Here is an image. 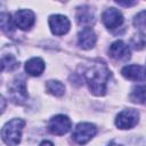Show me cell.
<instances>
[{"label": "cell", "instance_id": "cell-1", "mask_svg": "<svg viewBox=\"0 0 146 146\" xmlns=\"http://www.w3.org/2000/svg\"><path fill=\"white\" fill-rule=\"evenodd\" d=\"M82 78L95 96H104L106 94V86L111 78V72L104 63L94 62L89 64L88 67L83 68Z\"/></svg>", "mask_w": 146, "mask_h": 146}, {"label": "cell", "instance_id": "cell-2", "mask_svg": "<svg viewBox=\"0 0 146 146\" xmlns=\"http://www.w3.org/2000/svg\"><path fill=\"white\" fill-rule=\"evenodd\" d=\"M24 125L25 121L22 119H13L8 121L1 130V138L3 143L8 146L18 145L22 138V130Z\"/></svg>", "mask_w": 146, "mask_h": 146}, {"label": "cell", "instance_id": "cell-3", "mask_svg": "<svg viewBox=\"0 0 146 146\" xmlns=\"http://www.w3.org/2000/svg\"><path fill=\"white\" fill-rule=\"evenodd\" d=\"M96 132L97 128L95 124L89 122H80L73 130L72 139L79 145H84L96 135Z\"/></svg>", "mask_w": 146, "mask_h": 146}, {"label": "cell", "instance_id": "cell-4", "mask_svg": "<svg viewBox=\"0 0 146 146\" xmlns=\"http://www.w3.org/2000/svg\"><path fill=\"white\" fill-rule=\"evenodd\" d=\"M9 97L11 102L16 105H23L27 100L29 95L24 80L16 79L13 81V83L9 87Z\"/></svg>", "mask_w": 146, "mask_h": 146}, {"label": "cell", "instance_id": "cell-5", "mask_svg": "<svg viewBox=\"0 0 146 146\" xmlns=\"http://www.w3.org/2000/svg\"><path fill=\"white\" fill-rule=\"evenodd\" d=\"M139 121V113L133 108H127L121 111L115 119V125L119 129L133 128Z\"/></svg>", "mask_w": 146, "mask_h": 146}, {"label": "cell", "instance_id": "cell-6", "mask_svg": "<svg viewBox=\"0 0 146 146\" xmlns=\"http://www.w3.org/2000/svg\"><path fill=\"white\" fill-rule=\"evenodd\" d=\"M71 127H72L71 120L66 115H63V114L52 116L48 122L49 132H51L52 135H57V136L67 133L71 130Z\"/></svg>", "mask_w": 146, "mask_h": 146}, {"label": "cell", "instance_id": "cell-7", "mask_svg": "<svg viewBox=\"0 0 146 146\" xmlns=\"http://www.w3.org/2000/svg\"><path fill=\"white\" fill-rule=\"evenodd\" d=\"M70 21L63 15H51L49 17V26L55 35H64L70 30Z\"/></svg>", "mask_w": 146, "mask_h": 146}, {"label": "cell", "instance_id": "cell-8", "mask_svg": "<svg viewBox=\"0 0 146 146\" xmlns=\"http://www.w3.org/2000/svg\"><path fill=\"white\" fill-rule=\"evenodd\" d=\"M35 17L34 14L29 9H22L15 13L14 15V23L17 27H19L23 31L30 30L32 25L34 24Z\"/></svg>", "mask_w": 146, "mask_h": 146}, {"label": "cell", "instance_id": "cell-9", "mask_svg": "<svg viewBox=\"0 0 146 146\" xmlns=\"http://www.w3.org/2000/svg\"><path fill=\"white\" fill-rule=\"evenodd\" d=\"M108 56L116 60H128L130 58V49L122 40H116L110 46Z\"/></svg>", "mask_w": 146, "mask_h": 146}, {"label": "cell", "instance_id": "cell-10", "mask_svg": "<svg viewBox=\"0 0 146 146\" xmlns=\"http://www.w3.org/2000/svg\"><path fill=\"white\" fill-rule=\"evenodd\" d=\"M103 23L108 29H116L122 25L123 16L122 14L115 8H107L102 15Z\"/></svg>", "mask_w": 146, "mask_h": 146}, {"label": "cell", "instance_id": "cell-11", "mask_svg": "<svg viewBox=\"0 0 146 146\" xmlns=\"http://www.w3.org/2000/svg\"><path fill=\"white\" fill-rule=\"evenodd\" d=\"M97 36L91 27H83L78 34V43L82 49H91L95 47Z\"/></svg>", "mask_w": 146, "mask_h": 146}, {"label": "cell", "instance_id": "cell-12", "mask_svg": "<svg viewBox=\"0 0 146 146\" xmlns=\"http://www.w3.org/2000/svg\"><path fill=\"white\" fill-rule=\"evenodd\" d=\"M122 75L132 81H144L146 80V67L140 65H127L121 71Z\"/></svg>", "mask_w": 146, "mask_h": 146}, {"label": "cell", "instance_id": "cell-13", "mask_svg": "<svg viewBox=\"0 0 146 146\" xmlns=\"http://www.w3.org/2000/svg\"><path fill=\"white\" fill-rule=\"evenodd\" d=\"M76 21L79 25H82L84 27H90L91 24H94L95 18H94V13L90 7L88 6H82L78 8L76 11Z\"/></svg>", "mask_w": 146, "mask_h": 146}, {"label": "cell", "instance_id": "cell-14", "mask_svg": "<svg viewBox=\"0 0 146 146\" xmlns=\"http://www.w3.org/2000/svg\"><path fill=\"white\" fill-rule=\"evenodd\" d=\"M25 71L32 76H39L44 71V62L39 57H33L26 62Z\"/></svg>", "mask_w": 146, "mask_h": 146}, {"label": "cell", "instance_id": "cell-15", "mask_svg": "<svg viewBox=\"0 0 146 146\" xmlns=\"http://www.w3.org/2000/svg\"><path fill=\"white\" fill-rule=\"evenodd\" d=\"M130 99L133 103L146 105V84L135 87L130 94Z\"/></svg>", "mask_w": 146, "mask_h": 146}, {"label": "cell", "instance_id": "cell-16", "mask_svg": "<svg viewBox=\"0 0 146 146\" xmlns=\"http://www.w3.org/2000/svg\"><path fill=\"white\" fill-rule=\"evenodd\" d=\"M46 89H47V91L49 94H51V95H54L56 97H60L65 92V86L62 82L57 81V80H50V81H48L46 83Z\"/></svg>", "mask_w": 146, "mask_h": 146}, {"label": "cell", "instance_id": "cell-17", "mask_svg": "<svg viewBox=\"0 0 146 146\" xmlns=\"http://www.w3.org/2000/svg\"><path fill=\"white\" fill-rule=\"evenodd\" d=\"M18 66H19V64L13 55L2 56V59H1V70L2 71H14Z\"/></svg>", "mask_w": 146, "mask_h": 146}, {"label": "cell", "instance_id": "cell-18", "mask_svg": "<svg viewBox=\"0 0 146 146\" xmlns=\"http://www.w3.org/2000/svg\"><path fill=\"white\" fill-rule=\"evenodd\" d=\"M14 18L10 17L9 14L7 13H2L1 16H0V22H1V29L3 32H6L7 34L11 33L14 31Z\"/></svg>", "mask_w": 146, "mask_h": 146}, {"label": "cell", "instance_id": "cell-19", "mask_svg": "<svg viewBox=\"0 0 146 146\" xmlns=\"http://www.w3.org/2000/svg\"><path fill=\"white\" fill-rule=\"evenodd\" d=\"M130 46L135 49V50H141L145 48L146 46V35L141 32L135 34L131 40H130Z\"/></svg>", "mask_w": 146, "mask_h": 146}, {"label": "cell", "instance_id": "cell-20", "mask_svg": "<svg viewBox=\"0 0 146 146\" xmlns=\"http://www.w3.org/2000/svg\"><path fill=\"white\" fill-rule=\"evenodd\" d=\"M133 26L137 29H144L146 27V10H143L138 13L133 18Z\"/></svg>", "mask_w": 146, "mask_h": 146}, {"label": "cell", "instance_id": "cell-21", "mask_svg": "<svg viewBox=\"0 0 146 146\" xmlns=\"http://www.w3.org/2000/svg\"><path fill=\"white\" fill-rule=\"evenodd\" d=\"M116 3L120 6H124V7H131V6H135L137 2L136 1H116Z\"/></svg>", "mask_w": 146, "mask_h": 146}, {"label": "cell", "instance_id": "cell-22", "mask_svg": "<svg viewBox=\"0 0 146 146\" xmlns=\"http://www.w3.org/2000/svg\"><path fill=\"white\" fill-rule=\"evenodd\" d=\"M39 146H54V144L51 141H49V140H43Z\"/></svg>", "mask_w": 146, "mask_h": 146}, {"label": "cell", "instance_id": "cell-23", "mask_svg": "<svg viewBox=\"0 0 146 146\" xmlns=\"http://www.w3.org/2000/svg\"><path fill=\"white\" fill-rule=\"evenodd\" d=\"M107 146H122V145H119V144H116L115 141H111V143H110Z\"/></svg>", "mask_w": 146, "mask_h": 146}]
</instances>
